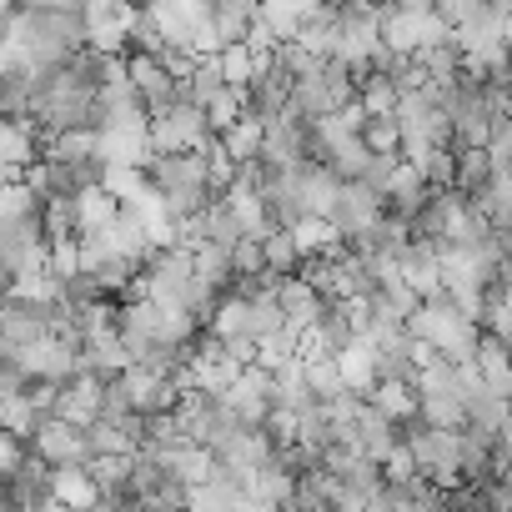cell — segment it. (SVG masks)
<instances>
[{
  "mask_svg": "<svg viewBox=\"0 0 512 512\" xmlns=\"http://www.w3.org/2000/svg\"><path fill=\"white\" fill-rule=\"evenodd\" d=\"M402 447L412 452L417 472L432 487H442V492H457L462 487V437L457 432H437V427L412 422V427H402Z\"/></svg>",
  "mask_w": 512,
  "mask_h": 512,
  "instance_id": "cell-1",
  "label": "cell"
},
{
  "mask_svg": "<svg viewBox=\"0 0 512 512\" xmlns=\"http://www.w3.org/2000/svg\"><path fill=\"white\" fill-rule=\"evenodd\" d=\"M327 221H332V231H337L342 241H362V236L382 221V196H372L362 181H342Z\"/></svg>",
  "mask_w": 512,
  "mask_h": 512,
  "instance_id": "cell-2",
  "label": "cell"
},
{
  "mask_svg": "<svg viewBox=\"0 0 512 512\" xmlns=\"http://www.w3.org/2000/svg\"><path fill=\"white\" fill-rule=\"evenodd\" d=\"M26 447H31L51 472H61V467H86V462H91V452H86V432H76V427L61 422V417H46Z\"/></svg>",
  "mask_w": 512,
  "mask_h": 512,
  "instance_id": "cell-3",
  "label": "cell"
},
{
  "mask_svg": "<svg viewBox=\"0 0 512 512\" xmlns=\"http://www.w3.org/2000/svg\"><path fill=\"white\" fill-rule=\"evenodd\" d=\"M41 131H36V121H0V166L6 171H16V176H26L36 161H41Z\"/></svg>",
  "mask_w": 512,
  "mask_h": 512,
  "instance_id": "cell-4",
  "label": "cell"
},
{
  "mask_svg": "<svg viewBox=\"0 0 512 512\" xmlns=\"http://www.w3.org/2000/svg\"><path fill=\"white\" fill-rule=\"evenodd\" d=\"M51 497L71 512H91L101 502V487L91 482L86 467H61V472H51Z\"/></svg>",
  "mask_w": 512,
  "mask_h": 512,
  "instance_id": "cell-5",
  "label": "cell"
},
{
  "mask_svg": "<svg viewBox=\"0 0 512 512\" xmlns=\"http://www.w3.org/2000/svg\"><path fill=\"white\" fill-rule=\"evenodd\" d=\"M367 402H372L392 427H412V422H417V392H412V382H377Z\"/></svg>",
  "mask_w": 512,
  "mask_h": 512,
  "instance_id": "cell-6",
  "label": "cell"
},
{
  "mask_svg": "<svg viewBox=\"0 0 512 512\" xmlns=\"http://www.w3.org/2000/svg\"><path fill=\"white\" fill-rule=\"evenodd\" d=\"M116 216H121V201H116V196H106L101 186H96V191H81V196H76V241L106 231Z\"/></svg>",
  "mask_w": 512,
  "mask_h": 512,
  "instance_id": "cell-7",
  "label": "cell"
},
{
  "mask_svg": "<svg viewBox=\"0 0 512 512\" xmlns=\"http://www.w3.org/2000/svg\"><path fill=\"white\" fill-rule=\"evenodd\" d=\"M86 452L91 457H141V442L116 422H96V427H86Z\"/></svg>",
  "mask_w": 512,
  "mask_h": 512,
  "instance_id": "cell-8",
  "label": "cell"
},
{
  "mask_svg": "<svg viewBox=\"0 0 512 512\" xmlns=\"http://www.w3.org/2000/svg\"><path fill=\"white\" fill-rule=\"evenodd\" d=\"M262 141H267V126L256 121V116H241V121L221 136V146H226V156H231L236 166H246V161L262 156Z\"/></svg>",
  "mask_w": 512,
  "mask_h": 512,
  "instance_id": "cell-9",
  "label": "cell"
},
{
  "mask_svg": "<svg viewBox=\"0 0 512 512\" xmlns=\"http://www.w3.org/2000/svg\"><path fill=\"white\" fill-rule=\"evenodd\" d=\"M492 176H497V171H492L487 151H462V156H457V181H452V186H457L462 201H472V196H482V191L492 186Z\"/></svg>",
  "mask_w": 512,
  "mask_h": 512,
  "instance_id": "cell-10",
  "label": "cell"
},
{
  "mask_svg": "<svg viewBox=\"0 0 512 512\" xmlns=\"http://www.w3.org/2000/svg\"><path fill=\"white\" fill-rule=\"evenodd\" d=\"M307 367V392L317 402H337L347 387H342V372H337V357H302Z\"/></svg>",
  "mask_w": 512,
  "mask_h": 512,
  "instance_id": "cell-11",
  "label": "cell"
},
{
  "mask_svg": "<svg viewBox=\"0 0 512 512\" xmlns=\"http://www.w3.org/2000/svg\"><path fill=\"white\" fill-rule=\"evenodd\" d=\"M262 262H267L272 277H297V272H302V251H297V241H292L287 231H272V236L262 241Z\"/></svg>",
  "mask_w": 512,
  "mask_h": 512,
  "instance_id": "cell-12",
  "label": "cell"
},
{
  "mask_svg": "<svg viewBox=\"0 0 512 512\" xmlns=\"http://www.w3.org/2000/svg\"><path fill=\"white\" fill-rule=\"evenodd\" d=\"M221 91H226V81H221V66H216V56H211V61H201V66L191 71V81L181 86V96H186L196 111H206V106H211Z\"/></svg>",
  "mask_w": 512,
  "mask_h": 512,
  "instance_id": "cell-13",
  "label": "cell"
},
{
  "mask_svg": "<svg viewBox=\"0 0 512 512\" xmlns=\"http://www.w3.org/2000/svg\"><path fill=\"white\" fill-rule=\"evenodd\" d=\"M216 66H221L226 91H246V86L256 81V56H251L246 46H226V51L216 56Z\"/></svg>",
  "mask_w": 512,
  "mask_h": 512,
  "instance_id": "cell-14",
  "label": "cell"
},
{
  "mask_svg": "<svg viewBox=\"0 0 512 512\" xmlns=\"http://www.w3.org/2000/svg\"><path fill=\"white\" fill-rule=\"evenodd\" d=\"M46 272L66 287L71 277H81V246L76 241H51V251H46Z\"/></svg>",
  "mask_w": 512,
  "mask_h": 512,
  "instance_id": "cell-15",
  "label": "cell"
},
{
  "mask_svg": "<svg viewBox=\"0 0 512 512\" xmlns=\"http://www.w3.org/2000/svg\"><path fill=\"white\" fill-rule=\"evenodd\" d=\"M362 146L372 151V156H402V136H397V121L387 116V121H372L367 131H362Z\"/></svg>",
  "mask_w": 512,
  "mask_h": 512,
  "instance_id": "cell-16",
  "label": "cell"
},
{
  "mask_svg": "<svg viewBox=\"0 0 512 512\" xmlns=\"http://www.w3.org/2000/svg\"><path fill=\"white\" fill-rule=\"evenodd\" d=\"M487 161H492V171H512V116H497V121H492Z\"/></svg>",
  "mask_w": 512,
  "mask_h": 512,
  "instance_id": "cell-17",
  "label": "cell"
},
{
  "mask_svg": "<svg viewBox=\"0 0 512 512\" xmlns=\"http://www.w3.org/2000/svg\"><path fill=\"white\" fill-rule=\"evenodd\" d=\"M382 477H387V482H412V477H422V472H417V462H412L407 447H392V457L382 462Z\"/></svg>",
  "mask_w": 512,
  "mask_h": 512,
  "instance_id": "cell-18",
  "label": "cell"
}]
</instances>
